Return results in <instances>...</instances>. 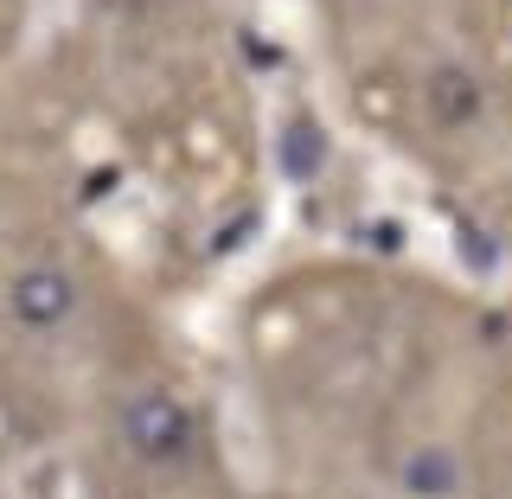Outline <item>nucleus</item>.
<instances>
[{
	"instance_id": "nucleus-2",
	"label": "nucleus",
	"mask_w": 512,
	"mask_h": 499,
	"mask_svg": "<svg viewBox=\"0 0 512 499\" xmlns=\"http://www.w3.org/2000/svg\"><path fill=\"white\" fill-rule=\"evenodd\" d=\"M71 276H58V269H26L20 282H13V314L26 320V327H58L64 314H71Z\"/></svg>"
},
{
	"instance_id": "nucleus-1",
	"label": "nucleus",
	"mask_w": 512,
	"mask_h": 499,
	"mask_svg": "<svg viewBox=\"0 0 512 499\" xmlns=\"http://www.w3.org/2000/svg\"><path fill=\"white\" fill-rule=\"evenodd\" d=\"M122 436L141 448V455H180V448L192 442V423H186V410L173 404L167 391H141L135 404L122 410Z\"/></svg>"
}]
</instances>
